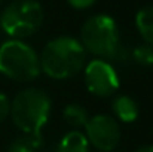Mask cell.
Here are the masks:
<instances>
[{
    "instance_id": "obj_15",
    "label": "cell",
    "mask_w": 153,
    "mask_h": 152,
    "mask_svg": "<svg viewBox=\"0 0 153 152\" xmlns=\"http://www.w3.org/2000/svg\"><path fill=\"white\" fill-rule=\"evenodd\" d=\"M67 3L74 9H88L95 3V0H67Z\"/></svg>"
},
{
    "instance_id": "obj_14",
    "label": "cell",
    "mask_w": 153,
    "mask_h": 152,
    "mask_svg": "<svg viewBox=\"0 0 153 152\" xmlns=\"http://www.w3.org/2000/svg\"><path fill=\"white\" fill-rule=\"evenodd\" d=\"M10 113V101L9 99L0 93V122H3Z\"/></svg>"
},
{
    "instance_id": "obj_7",
    "label": "cell",
    "mask_w": 153,
    "mask_h": 152,
    "mask_svg": "<svg viewBox=\"0 0 153 152\" xmlns=\"http://www.w3.org/2000/svg\"><path fill=\"white\" fill-rule=\"evenodd\" d=\"M85 136L100 152H111L120 142V128L110 115H94L85 125Z\"/></svg>"
},
{
    "instance_id": "obj_8",
    "label": "cell",
    "mask_w": 153,
    "mask_h": 152,
    "mask_svg": "<svg viewBox=\"0 0 153 152\" xmlns=\"http://www.w3.org/2000/svg\"><path fill=\"white\" fill-rule=\"evenodd\" d=\"M113 112L114 116L122 122H134L140 115V107L137 101L126 94H120L113 100Z\"/></svg>"
},
{
    "instance_id": "obj_16",
    "label": "cell",
    "mask_w": 153,
    "mask_h": 152,
    "mask_svg": "<svg viewBox=\"0 0 153 152\" xmlns=\"http://www.w3.org/2000/svg\"><path fill=\"white\" fill-rule=\"evenodd\" d=\"M135 152H153V146H143V148L137 149Z\"/></svg>"
},
{
    "instance_id": "obj_11",
    "label": "cell",
    "mask_w": 153,
    "mask_h": 152,
    "mask_svg": "<svg viewBox=\"0 0 153 152\" xmlns=\"http://www.w3.org/2000/svg\"><path fill=\"white\" fill-rule=\"evenodd\" d=\"M62 118L64 121L71 125L73 128H85V125L88 124L89 121V115H88V110L82 106V104H77V103H70L64 107L62 110Z\"/></svg>"
},
{
    "instance_id": "obj_2",
    "label": "cell",
    "mask_w": 153,
    "mask_h": 152,
    "mask_svg": "<svg viewBox=\"0 0 153 152\" xmlns=\"http://www.w3.org/2000/svg\"><path fill=\"white\" fill-rule=\"evenodd\" d=\"M49 96L40 88H25L10 101V116L13 124L24 134L42 136V128L51 115Z\"/></svg>"
},
{
    "instance_id": "obj_1",
    "label": "cell",
    "mask_w": 153,
    "mask_h": 152,
    "mask_svg": "<svg viewBox=\"0 0 153 152\" xmlns=\"http://www.w3.org/2000/svg\"><path fill=\"white\" fill-rule=\"evenodd\" d=\"M40 67L52 79H67L77 75L86 64V51L80 40L71 36H59L49 40L42 54Z\"/></svg>"
},
{
    "instance_id": "obj_6",
    "label": "cell",
    "mask_w": 153,
    "mask_h": 152,
    "mask_svg": "<svg viewBox=\"0 0 153 152\" xmlns=\"http://www.w3.org/2000/svg\"><path fill=\"white\" fill-rule=\"evenodd\" d=\"M83 78L88 91L97 97H110L119 90V76L105 60L95 58L89 61L85 66Z\"/></svg>"
},
{
    "instance_id": "obj_4",
    "label": "cell",
    "mask_w": 153,
    "mask_h": 152,
    "mask_svg": "<svg viewBox=\"0 0 153 152\" xmlns=\"http://www.w3.org/2000/svg\"><path fill=\"white\" fill-rule=\"evenodd\" d=\"M40 72V58L28 43L10 39L0 46V73L9 79L28 82L36 79Z\"/></svg>"
},
{
    "instance_id": "obj_12",
    "label": "cell",
    "mask_w": 153,
    "mask_h": 152,
    "mask_svg": "<svg viewBox=\"0 0 153 152\" xmlns=\"http://www.w3.org/2000/svg\"><path fill=\"white\" fill-rule=\"evenodd\" d=\"M43 137L34 134H24L16 137L10 145L7 152H39L42 148Z\"/></svg>"
},
{
    "instance_id": "obj_9",
    "label": "cell",
    "mask_w": 153,
    "mask_h": 152,
    "mask_svg": "<svg viewBox=\"0 0 153 152\" xmlns=\"http://www.w3.org/2000/svg\"><path fill=\"white\" fill-rule=\"evenodd\" d=\"M89 151V142L85 136V133H80L77 130L68 131L62 136L59 140L56 152H88Z\"/></svg>"
},
{
    "instance_id": "obj_3",
    "label": "cell",
    "mask_w": 153,
    "mask_h": 152,
    "mask_svg": "<svg viewBox=\"0 0 153 152\" xmlns=\"http://www.w3.org/2000/svg\"><path fill=\"white\" fill-rule=\"evenodd\" d=\"M80 43L86 52L100 60L117 57L120 48V36L116 21L105 13H97L88 18L80 28Z\"/></svg>"
},
{
    "instance_id": "obj_13",
    "label": "cell",
    "mask_w": 153,
    "mask_h": 152,
    "mask_svg": "<svg viewBox=\"0 0 153 152\" xmlns=\"http://www.w3.org/2000/svg\"><path fill=\"white\" fill-rule=\"evenodd\" d=\"M132 58L141 66H153V46L147 43L135 46L132 51Z\"/></svg>"
},
{
    "instance_id": "obj_10",
    "label": "cell",
    "mask_w": 153,
    "mask_h": 152,
    "mask_svg": "<svg viewBox=\"0 0 153 152\" xmlns=\"http://www.w3.org/2000/svg\"><path fill=\"white\" fill-rule=\"evenodd\" d=\"M135 27L144 42L153 46V4L141 7L135 15Z\"/></svg>"
},
{
    "instance_id": "obj_17",
    "label": "cell",
    "mask_w": 153,
    "mask_h": 152,
    "mask_svg": "<svg viewBox=\"0 0 153 152\" xmlns=\"http://www.w3.org/2000/svg\"><path fill=\"white\" fill-rule=\"evenodd\" d=\"M0 1H1V0H0Z\"/></svg>"
},
{
    "instance_id": "obj_5",
    "label": "cell",
    "mask_w": 153,
    "mask_h": 152,
    "mask_svg": "<svg viewBox=\"0 0 153 152\" xmlns=\"http://www.w3.org/2000/svg\"><path fill=\"white\" fill-rule=\"evenodd\" d=\"M43 22V9L36 0H15L0 15L1 30L12 39L22 40L34 34Z\"/></svg>"
}]
</instances>
